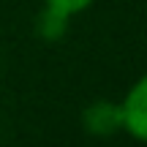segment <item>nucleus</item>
I'll list each match as a JSON object with an SVG mask.
<instances>
[{"label":"nucleus","instance_id":"3","mask_svg":"<svg viewBox=\"0 0 147 147\" xmlns=\"http://www.w3.org/2000/svg\"><path fill=\"white\" fill-rule=\"evenodd\" d=\"M44 3H47V8L57 11V14H63V16H74V14H79V11L90 8L95 0H44Z\"/></svg>","mask_w":147,"mask_h":147},{"label":"nucleus","instance_id":"1","mask_svg":"<svg viewBox=\"0 0 147 147\" xmlns=\"http://www.w3.org/2000/svg\"><path fill=\"white\" fill-rule=\"evenodd\" d=\"M117 104H120L123 131L136 142H147V74H142L128 87V93Z\"/></svg>","mask_w":147,"mask_h":147},{"label":"nucleus","instance_id":"2","mask_svg":"<svg viewBox=\"0 0 147 147\" xmlns=\"http://www.w3.org/2000/svg\"><path fill=\"white\" fill-rule=\"evenodd\" d=\"M84 131H90L93 136H112V134L123 131V117H120V104L112 101H95L84 109L82 115Z\"/></svg>","mask_w":147,"mask_h":147}]
</instances>
